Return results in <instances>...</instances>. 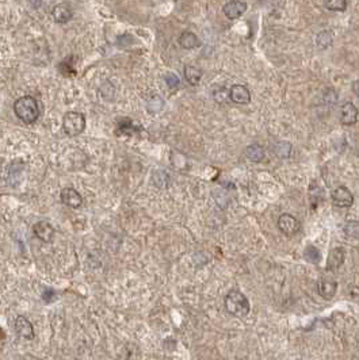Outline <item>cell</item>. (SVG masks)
Instances as JSON below:
<instances>
[{
	"instance_id": "6da1fadb",
	"label": "cell",
	"mask_w": 359,
	"mask_h": 360,
	"mask_svg": "<svg viewBox=\"0 0 359 360\" xmlns=\"http://www.w3.org/2000/svg\"><path fill=\"white\" fill-rule=\"evenodd\" d=\"M14 111L18 118L25 122L26 125L34 124L37 119L40 118V106L38 102L33 96H22L16 99L14 103Z\"/></svg>"
},
{
	"instance_id": "7a4b0ae2",
	"label": "cell",
	"mask_w": 359,
	"mask_h": 360,
	"mask_svg": "<svg viewBox=\"0 0 359 360\" xmlns=\"http://www.w3.org/2000/svg\"><path fill=\"white\" fill-rule=\"evenodd\" d=\"M225 307L228 313L234 317H245L248 316L251 310V305L248 298L237 290L229 291L225 296Z\"/></svg>"
},
{
	"instance_id": "3957f363",
	"label": "cell",
	"mask_w": 359,
	"mask_h": 360,
	"mask_svg": "<svg viewBox=\"0 0 359 360\" xmlns=\"http://www.w3.org/2000/svg\"><path fill=\"white\" fill-rule=\"evenodd\" d=\"M85 117L79 111H70L63 118V130L68 137H76L84 132Z\"/></svg>"
},
{
	"instance_id": "277c9868",
	"label": "cell",
	"mask_w": 359,
	"mask_h": 360,
	"mask_svg": "<svg viewBox=\"0 0 359 360\" xmlns=\"http://www.w3.org/2000/svg\"><path fill=\"white\" fill-rule=\"evenodd\" d=\"M278 227L286 236H293L301 229V223L291 214H282L278 219Z\"/></svg>"
},
{
	"instance_id": "5b68a950",
	"label": "cell",
	"mask_w": 359,
	"mask_h": 360,
	"mask_svg": "<svg viewBox=\"0 0 359 360\" xmlns=\"http://www.w3.org/2000/svg\"><path fill=\"white\" fill-rule=\"evenodd\" d=\"M332 202L338 208H351L354 203V195L349 188L338 187L332 193Z\"/></svg>"
},
{
	"instance_id": "8992f818",
	"label": "cell",
	"mask_w": 359,
	"mask_h": 360,
	"mask_svg": "<svg viewBox=\"0 0 359 360\" xmlns=\"http://www.w3.org/2000/svg\"><path fill=\"white\" fill-rule=\"evenodd\" d=\"M222 11L228 19H237L247 11V3L241 0H232V1L225 3Z\"/></svg>"
},
{
	"instance_id": "52a82bcc",
	"label": "cell",
	"mask_w": 359,
	"mask_h": 360,
	"mask_svg": "<svg viewBox=\"0 0 359 360\" xmlns=\"http://www.w3.org/2000/svg\"><path fill=\"white\" fill-rule=\"evenodd\" d=\"M229 99L237 104H247L251 102L250 89L241 84H234L229 89Z\"/></svg>"
},
{
	"instance_id": "ba28073f",
	"label": "cell",
	"mask_w": 359,
	"mask_h": 360,
	"mask_svg": "<svg viewBox=\"0 0 359 360\" xmlns=\"http://www.w3.org/2000/svg\"><path fill=\"white\" fill-rule=\"evenodd\" d=\"M33 232H34L37 238H40L41 241L44 242H50L55 236V229L48 221L37 222L33 226Z\"/></svg>"
},
{
	"instance_id": "9c48e42d",
	"label": "cell",
	"mask_w": 359,
	"mask_h": 360,
	"mask_svg": "<svg viewBox=\"0 0 359 360\" xmlns=\"http://www.w3.org/2000/svg\"><path fill=\"white\" fill-rule=\"evenodd\" d=\"M61 202L71 209H79L83 203V198L75 188H64L61 191Z\"/></svg>"
},
{
	"instance_id": "30bf717a",
	"label": "cell",
	"mask_w": 359,
	"mask_h": 360,
	"mask_svg": "<svg viewBox=\"0 0 359 360\" xmlns=\"http://www.w3.org/2000/svg\"><path fill=\"white\" fill-rule=\"evenodd\" d=\"M52 16L57 23H67L72 19L73 10L68 3H60V4L55 5V8L52 11Z\"/></svg>"
},
{
	"instance_id": "8fae6325",
	"label": "cell",
	"mask_w": 359,
	"mask_h": 360,
	"mask_svg": "<svg viewBox=\"0 0 359 360\" xmlns=\"http://www.w3.org/2000/svg\"><path fill=\"white\" fill-rule=\"evenodd\" d=\"M358 119V109L354 103L346 102L340 109V122L343 125H354Z\"/></svg>"
},
{
	"instance_id": "7c38bea8",
	"label": "cell",
	"mask_w": 359,
	"mask_h": 360,
	"mask_svg": "<svg viewBox=\"0 0 359 360\" xmlns=\"http://www.w3.org/2000/svg\"><path fill=\"white\" fill-rule=\"evenodd\" d=\"M344 259H346V255H344L343 249L342 248H334L328 255L327 270L328 271H338L340 267L343 266Z\"/></svg>"
},
{
	"instance_id": "4fadbf2b",
	"label": "cell",
	"mask_w": 359,
	"mask_h": 360,
	"mask_svg": "<svg viewBox=\"0 0 359 360\" xmlns=\"http://www.w3.org/2000/svg\"><path fill=\"white\" fill-rule=\"evenodd\" d=\"M15 332L16 335L20 336V337H25L27 340L34 337V329H33L31 322L23 316H19L15 320Z\"/></svg>"
},
{
	"instance_id": "5bb4252c",
	"label": "cell",
	"mask_w": 359,
	"mask_h": 360,
	"mask_svg": "<svg viewBox=\"0 0 359 360\" xmlns=\"http://www.w3.org/2000/svg\"><path fill=\"white\" fill-rule=\"evenodd\" d=\"M317 288H319V294L324 299H332L335 294H336V290H338V283L334 279H325V278H323V279L319 281Z\"/></svg>"
},
{
	"instance_id": "9a60e30c",
	"label": "cell",
	"mask_w": 359,
	"mask_h": 360,
	"mask_svg": "<svg viewBox=\"0 0 359 360\" xmlns=\"http://www.w3.org/2000/svg\"><path fill=\"white\" fill-rule=\"evenodd\" d=\"M179 44L183 49H194V48H198L201 45L200 38L191 33V31H185L182 33V35L179 37Z\"/></svg>"
},
{
	"instance_id": "2e32d148",
	"label": "cell",
	"mask_w": 359,
	"mask_h": 360,
	"mask_svg": "<svg viewBox=\"0 0 359 360\" xmlns=\"http://www.w3.org/2000/svg\"><path fill=\"white\" fill-rule=\"evenodd\" d=\"M245 157L254 163H260L265 158V149L259 144H252L245 149Z\"/></svg>"
},
{
	"instance_id": "e0dca14e",
	"label": "cell",
	"mask_w": 359,
	"mask_h": 360,
	"mask_svg": "<svg viewBox=\"0 0 359 360\" xmlns=\"http://www.w3.org/2000/svg\"><path fill=\"white\" fill-rule=\"evenodd\" d=\"M271 149L275 156L280 158H289L291 154V144L287 141H278L271 146Z\"/></svg>"
},
{
	"instance_id": "ac0fdd59",
	"label": "cell",
	"mask_w": 359,
	"mask_h": 360,
	"mask_svg": "<svg viewBox=\"0 0 359 360\" xmlns=\"http://www.w3.org/2000/svg\"><path fill=\"white\" fill-rule=\"evenodd\" d=\"M185 77L191 85H197L202 79V71L193 65H187L185 68Z\"/></svg>"
},
{
	"instance_id": "d6986e66",
	"label": "cell",
	"mask_w": 359,
	"mask_h": 360,
	"mask_svg": "<svg viewBox=\"0 0 359 360\" xmlns=\"http://www.w3.org/2000/svg\"><path fill=\"white\" fill-rule=\"evenodd\" d=\"M334 42V34L329 31V30H324V31H321L317 34L316 37V45L319 46L320 49H325V48H328L331 46Z\"/></svg>"
},
{
	"instance_id": "ffe728a7",
	"label": "cell",
	"mask_w": 359,
	"mask_h": 360,
	"mask_svg": "<svg viewBox=\"0 0 359 360\" xmlns=\"http://www.w3.org/2000/svg\"><path fill=\"white\" fill-rule=\"evenodd\" d=\"M304 257L306 262L312 263V264H317L321 260V253H320L317 248L313 247V245H309V247L305 248Z\"/></svg>"
},
{
	"instance_id": "44dd1931",
	"label": "cell",
	"mask_w": 359,
	"mask_h": 360,
	"mask_svg": "<svg viewBox=\"0 0 359 360\" xmlns=\"http://www.w3.org/2000/svg\"><path fill=\"white\" fill-rule=\"evenodd\" d=\"M139 128L133 126V122L130 119H121L118 125H117V134H132L133 132H137Z\"/></svg>"
},
{
	"instance_id": "7402d4cb",
	"label": "cell",
	"mask_w": 359,
	"mask_h": 360,
	"mask_svg": "<svg viewBox=\"0 0 359 360\" xmlns=\"http://www.w3.org/2000/svg\"><path fill=\"white\" fill-rule=\"evenodd\" d=\"M344 233L349 238H355L359 240V222L358 221H350L346 223L344 226Z\"/></svg>"
},
{
	"instance_id": "603a6c76",
	"label": "cell",
	"mask_w": 359,
	"mask_h": 360,
	"mask_svg": "<svg viewBox=\"0 0 359 360\" xmlns=\"http://www.w3.org/2000/svg\"><path fill=\"white\" fill-rule=\"evenodd\" d=\"M347 0H329L325 1V7L329 11H344L347 8Z\"/></svg>"
},
{
	"instance_id": "cb8c5ba5",
	"label": "cell",
	"mask_w": 359,
	"mask_h": 360,
	"mask_svg": "<svg viewBox=\"0 0 359 360\" xmlns=\"http://www.w3.org/2000/svg\"><path fill=\"white\" fill-rule=\"evenodd\" d=\"M165 83H167V85L170 87V88H175V87H178L180 84V80L179 77L176 76L175 73H167L165 74Z\"/></svg>"
},
{
	"instance_id": "d4e9b609",
	"label": "cell",
	"mask_w": 359,
	"mask_h": 360,
	"mask_svg": "<svg viewBox=\"0 0 359 360\" xmlns=\"http://www.w3.org/2000/svg\"><path fill=\"white\" fill-rule=\"evenodd\" d=\"M226 98H229V92H226L225 88H221V89H217V91H215V99L217 100V102H219V103L225 102V99Z\"/></svg>"
},
{
	"instance_id": "484cf974",
	"label": "cell",
	"mask_w": 359,
	"mask_h": 360,
	"mask_svg": "<svg viewBox=\"0 0 359 360\" xmlns=\"http://www.w3.org/2000/svg\"><path fill=\"white\" fill-rule=\"evenodd\" d=\"M324 99H325V102H328V103H335V102H336V99H338V94H336L332 88H329L328 91H325Z\"/></svg>"
},
{
	"instance_id": "4316f807",
	"label": "cell",
	"mask_w": 359,
	"mask_h": 360,
	"mask_svg": "<svg viewBox=\"0 0 359 360\" xmlns=\"http://www.w3.org/2000/svg\"><path fill=\"white\" fill-rule=\"evenodd\" d=\"M350 298H351V301H354L359 305V287L354 286L350 288Z\"/></svg>"
},
{
	"instance_id": "83f0119b",
	"label": "cell",
	"mask_w": 359,
	"mask_h": 360,
	"mask_svg": "<svg viewBox=\"0 0 359 360\" xmlns=\"http://www.w3.org/2000/svg\"><path fill=\"white\" fill-rule=\"evenodd\" d=\"M53 296H55V291H52V290L45 291V292L42 294V298H44V301L48 302V303L52 301V298H53Z\"/></svg>"
},
{
	"instance_id": "f1b7e54d",
	"label": "cell",
	"mask_w": 359,
	"mask_h": 360,
	"mask_svg": "<svg viewBox=\"0 0 359 360\" xmlns=\"http://www.w3.org/2000/svg\"><path fill=\"white\" fill-rule=\"evenodd\" d=\"M353 91H354V94L359 98V80L354 81V84H353Z\"/></svg>"
}]
</instances>
